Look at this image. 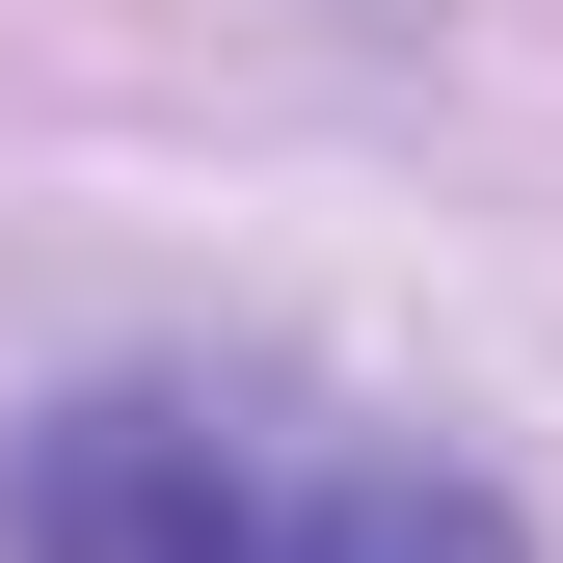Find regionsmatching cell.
<instances>
[{
	"mask_svg": "<svg viewBox=\"0 0 563 563\" xmlns=\"http://www.w3.org/2000/svg\"><path fill=\"white\" fill-rule=\"evenodd\" d=\"M0 537H27V563H242L268 483H242L216 402H54V430L0 456Z\"/></svg>",
	"mask_w": 563,
	"mask_h": 563,
	"instance_id": "obj_1",
	"label": "cell"
},
{
	"mask_svg": "<svg viewBox=\"0 0 563 563\" xmlns=\"http://www.w3.org/2000/svg\"><path fill=\"white\" fill-rule=\"evenodd\" d=\"M242 563H537V537L483 510L456 456H349V483H296V510H268Z\"/></svg>",
	"mask_w": 563,
	"mask_h": 563,
	"instance_id": "obj_2",
	"label": "cell"
}]
</instances>
